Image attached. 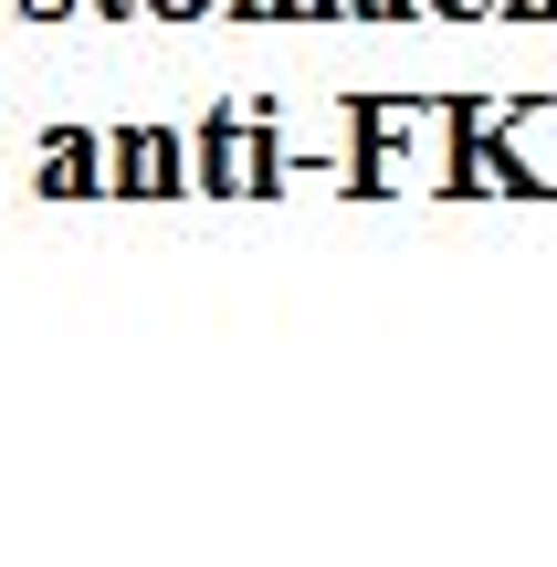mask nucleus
<instances>
[{
	"label": "nucleus",
	"mask_w": 557,
	"mask_h": 567,
	"mask_svg": "<svg viewBox=\"0 0 557 567\" xmlns=\"http://www.w3.org/2000/svg\"><path fill=\"white\" fill-rule=\"evenodd\" d=\"M116 168H126V200H168V189H179V147H168V137H147V126L116 147Z\"/></svg>",
	"instance_id": "f257e3e1"
},
{
	"label": "nucleus",
	"mask_w": 557,
	"mask_h": 567,
	"mask_svg": "<svg viewBox=\"0 0 557 567\" xmlns=\"http://www.w3.org/2000/svg\"><path fill=\"white\" fill-rule=\"evenodd\" d=\"M42 189H53V200L95 189V147H84V137H53V147H42Z\"/></svg>",
	"instance_id": "f03ea898"
},
{
	"label": "nucleus",
	"mask_w": 557,
	"mask_h": 567,
	"mask_svg": "<svg viewBox=\"0 0 557 567\" xmlns=\"http://www.w3.org/2000/svg\"><path fill=\"white\" fill-rule=\"evenodd\" d=\"M147 11H158V21H200L210 0H147Z\"/></svg>",
	"instance_id": "7ed1b4c3"
},
{
	"label": "nucleus",
	"mask_w": 557,
	"mask_h": 567,
	"mask_svg": "<svg viewBox=\"0 0 557 567\" xmlns=\"http://www.w3.org/2000/svg\"><path fill=\"white\" fill-rule=\"evenodd\" d=\"M231 11H243V21H264V11H274V0H231Z\"/></svg>",
	"instance_id": "20e7f679"
},
{
	"label": "nucleus",
	"mask_w": 557,
	"mask_h": 567,
	"mask_svg": "<svg viewBox=\"0 0 557 567\" xmlns=\"http://www.w3.org/2000/svg\"><path fill=\"white\" fill-rule=\"evenodd\" d=\"M295 11H337V0H295Z\"/></svg>",
	"instance_id": "39448f33"
}]
</instances>
